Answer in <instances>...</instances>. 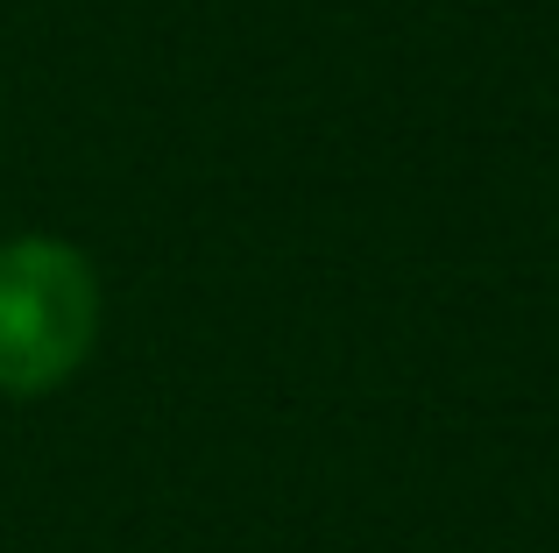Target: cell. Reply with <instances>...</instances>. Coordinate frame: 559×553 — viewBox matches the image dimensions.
<instances>
[{
	"label": "cell",
	"mask_w": 559,
	"mask_h": 553,
	"mask_svg": "<svg viewBox=\"0 0 559 553\" xmlns=\"http://www.w3.org/2000/svg\"><path fill=\"white\" fill-rule=\"evenodd\" d=\"M99 333V276L71 242H8L0 249V390H57Z\"/></svg>",
	"instance_id": "6da1fadb"
}]
</instances>
